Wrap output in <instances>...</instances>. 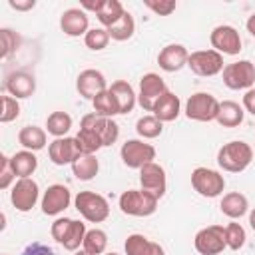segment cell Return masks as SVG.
Listing matches in <instances>:
<instances>
[{
    "instance_id": "cell-1",
    "label": "cell",
    "mask_w": 255,
    "mask_h": 255,
    "mask_svg": "<svg viewBox=\"0 0 255 255\" xmlns=\"http://www.w3.org/2000/svg\"><path fill=\"white\" fill-rule=\"evenodd\" d=\"M251 161H253V149L247 141H241V139L227 141L217 151V165L229 173L245 171L251 165Z\"/></svg>"
},
{
    "instance_id": "cell-2",
    "label": "cell",
    "mask_w": 255,
    "mask_h": 255,
    "mask_svg": "<svg viewBox=\"0 0 255 255\" xmlns=\"http://www.w3.org/2000/svg\"><path fill=\"white\" fill-rule=\"evenodd\" d=\"M157 203H159V199L155 195L143 191L141 187L139 189H128L118 199L120 211L124 215H129V217H149L157 211Z\"/></svg>"
},
{
    "instance_id": "cell-3",
    "label": "cell",
    "mask_w": 255,
    "mask_h": 255,
    "mask_svg": "<svg viewBox=\"0 0 255 255\" xmlns=\"http://www.w3.org/2000/svg\"><path fill=\"white\" fill-rule=\"evenodd\" d=\"M74 207L90 223H102L110 217L108 199L96 191H78V195L74 197Z\"/></svg>"
},
{
    "instance_id": "cell-4",
    "label": "cell",
    "mask_w": 255,
    "mask_h": 255,
    "mask_svg": "<svg viewBox=\"0 0 255 255\" xmlns=\"http://www.w3.org/2000/svg\"><path fill=\"white\" fill-rule=\"evenodd\" d=\"M191 187L201 197L213 199V197L223 195V191H225V177L217 169L201 165V167H195L191 171Z\"/></svg>"
},
{
    "instance_id": "cell-5",
    "label": "cell",
    "mask_w": 255,
    "mask_h": 255,
    "mask_svg": "<svg viewBox=\"0 0 255 255\" xmlns=\"http://www.w3.org/2000/svg\"><path fill=\"white\" fill-rule=\"evenodd\" d=\"M185 116L193 122H215L219 112V100L209 92H195L185 102Z\"/></svg>"
},
{
    "instance_id": "cell-6",
    "label": "cell",
    "mask_w": 255,
    "mask_h": 255,
    "mask_svg": "<svg viewBox=\"0 0 255 255\" xmlns=\"http://www.w3.org/2000/svg\"><path fill=\"white\" fill-rule=\"evenodd\" d=\"M223 84L229 90H251L255 84V64L251 60H237L231 64H225L223 72Z\"/></svg>"
},
{
    "instance_id": "cell-7",
    "label": "cell",
    "mask_w": 255,
    "mask_h": 255,
    "mask_svg": "<svg viewBox=\"0 0 255 255\" xmlns=\"http://www.w3.org/2000/svg\"><path fill=\"white\" fill-rule=\"evenodd\" d=\"M155 155H157L155 147L143 139H126L120 149V157L124 165L131 169H141L143 165L155 161Z\"/></svg>"
},
{
    "instance_id": "cell-8",
    "label": "cell",
    "mask_w": 255,
    "mask_h": 255,
    "mask_svg": "<svg viewBox=\"0 0 255 255\" xmlns=\"http://www.w3.org/2000/svg\"><path fill=\"white\" fill-rule=\"evenodd\" d=\"M187 68L201 78H211L223 72V56L219 52H215L213 48L209 50H195L189 52V60H187Z\"/></svg>"
},
{
    "instance_id": "cell-9",
    "label": "cell",
    "mask_w": 255,
    "mask_h": 255,
    "mask_svg": "<svg viewBox=\"0 0 255 255\" xmlns=\"http://www.w3.org/2000/svg\"><path fill=\"white\" fill-rule=\"evenodd\" d=\"M193 247L199 255H219L227 249L225 243V227L223 225H207L199 229L193 237Z\"/></svg>"
},
{
    "instance_id": "cell-10",
    "label": "cell",
    "mask_w": 255,
    "mask_h": 255,
    "mask_svg": "<svg viewBox=\"0 0 255 255\" xmlns=\"http://www.w3.org/2000/svg\"><path fill=\"white\" fill-rule=\"evenodd\" d=\"M38 199H40V187L32 177H22L14 181L10 191V201L16 211L28 213L32 207H36Z\"/></svg>"
},
{
    "instance_id": "cell-11",
    "label": "cell",
    "mask_w": 255,
    "mask_h": 255,
    "mask_svg": "<svg viewBox=\"0 0 255 255\" xmlns=\"http://www.w3.org/2000/svg\"><path fill=\"white\" fill-rule=\"evenodd\" d=\"M209 42H211V48L221 56H237L241 52V36L237 28L229 24L215 26L209 34Z\"/></svg>"
},
{
    "instance_id": "cell-12",
    "label": "cell",
    "mask_w": 255,
    "mask_h": 255,
    "mask_svg": "<svg viewBox=\"0 0 255 255\" xmlns=\"http://www.w3.org/2000/svg\"><path fill=\"white\" fill-rule=\"evenodd\" d=\"M167 92V84L163 82V78L155 72H147L141 76L139 80V92H137V104L145 110L151 112L155 102Z\"/></svg>"
},
{
    "instance_id": "cell-13",
    "label": "cell",
    "mask_w": 255,
    "mask_h": 255,
    "mask_svg": "<svg viewBox=\"0 0 255 255\" xmlns=\"http://www.w3.org/2000/svg\"><path fill=\"white\" fill-rule=\"evenodd\" d=\"M80 128H88L92 131L98 133V137L102 139V145L108 147V145H114L120 137V126L112 120V118H104L96 112L92 114H86L80 122Z\"/></svg>"
},
{
    "instance_id": "cell-14",
    "label": "cell",
    "mask_w": 255,
    "mask_h": 255,
    "mask_svg": "<svg viewBox=\"0 0 255 255\" xmlns=\"http://www.w3.org/2000/svg\"><path fill=\"white\" fill-rule=\"evenodd\" d=\"M72 203V193L64 183H52L48 185V189L44 191L42 199H40V207L44 215H60L64 213Z\"/></svg>"
},
{
    "instance_id": "cell-15",
    "label": "cell",
    "mask_w": 255,
    "mask_h": 255,
    "mask_svg": "<svg viewBox=\"0 0 255 255\" xmlns=\"http://www.w3.org/2000/svg\"><path fill=\"white\" fill-rule=\"evenodd\" d=\"M139 185L143 191L155 195L157 199H161L167 191V177H165V169L157 163L151 161L147 165H143L139 169Z\"/></svg>"
},
{
    "instance_id": "cell-16",
    "label": "cell",
    "mask_w": 255,
    "mask_h": 255,
    "mask_svg": "<svg viewBox=\"0 0 255 255\" xmlns=\"http://www.w3.org/2000/svg\"><path fill=\"white\" fill-rule=\"evenodd\" d=\"M82 155L76 137H54L48 143V157L54 165H72Z\"/></svg>"
},
{
    "instance_id": "cell-17",
    "label": "cell",
    "mask_w": 255,
    "mask_h": 255,
    "mask_svg": "<svg viewBox=\"0 0 255 255\" xmlns=\"http://www.w3.org/2000/svg\"><path fill=\"white\" fill-rule=\"evenodd\" d=\"M110 86L106 82V76L100 72V70H94V68H88V70H82L76 78V90L82 98L86 100H94L98 94L106 92Z\"/></svg>"
},
{
    "instance_id": "cell-18",
    "label": "cell",
    "mask_w": 255,
    "mask_h": 255,
    "mask_svg": "<svg viewBox=\"0 0 255 255\" xmlns=\"http://www.w3.org/2000/svg\"><path fill=\"white\" fill-rule=\"evenodd\" d=\"M4 92L10 94L16 100H26L36 92V80L34 74L26 70H14L4 80Z\"/></svg>"
},
{
    "instance_id": "cell-19",
    "label": "cell",
    "mask_w": 255,
    "mask_h": 255,
    "mask_svg": "<svg viewBox=\"0 0 255 255\" xmlns=\"http://www.w3.org/2000/svg\"><path fill=\"white\" fill-rule=\"evenodd\" d=\"M187 60H189V52L183 44H167L159 50L157 54V64L163 72H179L181 68L187 66Z\"/></svg>"
},
{
    "instance_id": "cell-20",
    "label": "cell",
    "mask_w": 255,
    "mask_h": 255,
    "mask_svg": "<svg viewBox=\"0 0 255 255\" xmlns=\"http://www.w3.org/2000/svg\"><path fill=\"white\" fill-rule=\"evenodd\" d=\"M60 30L70 38L86 36L90 30V18L82 8H68L60 16Z\"/></svg>"
},
{
    "instance_id": "cell-21",
    "label": "cell",
    "mask_w": 255,
    "mask_h": 255,
    "mask_svg": "<svg viewBox=\"0 0 255 255\" xmlns=\"http://www.w3.org/2000/svg\"><path fill=\"white\" fill-rule=\"evenodd\" d=\"M108 90H110V94L114 96V100H116V104H118L120 116H122V114H129V112L135 108V104H137V94H135V90L131 88L129 82H126V80H116V82H112V86H110Z\"/></svg>"
},
{
    "instance_id": "cell-22",
    "label": "cell",
    "mask_w": 255,
    "mask_h": 255,
    "mask_svg": "<svg viewBox=\"0 0 255 255\" xmlns=\"http://www.w3.org/2000/svg\"><path fill=\"white\" fill-rule=\"evenodd\" d=\"M219 209L225 217L235 221L249 213V199L241 191H229V193H223V197L219 201Z\"/></svg>"
},
{
    "instance_id": "cell-23",
    "label": "cell",
    "mask_w": 255,
    "mask_h": 255,
    "mask_svg": "<svg viewBox=\"0 0 255 255\" xmlns=\"http://www.w3.org/2000/svg\"><path fill=\"white\" fill-rule=\"evenodd\" d=\"M151 114H153L159 122H163V124L173 122V120H177V116L181 114V100H179L173 92L167 90V92L155 102Z\"/></svg>"
},
{
    "instance_id": "cell-24",
    "label": "cell",
    "mask_w": 255,
    "mask_h": 255,
    "mask_svg": "<svg viewBox=\"0 0 255 255\" xmlns=\"http://www.w3.org/2000/svg\"><path fill=\"white\" fill-rule=\"evenodd\" d=\"M126 255H165L163 247L151 239H147L141 233H131L128 235L126 243H124Z\"/></svg>"
},
{
    "instance_id": "cell-25",
    "label": "cell",
    "mask_w": 255,
    "mask_h": 255,
    "mask_svg": "<svg viewBox=\"0 0 255 255\" xmlns=\"http://www.w3.org/2000/svg\"><path fill=\"white\" fill-rule=\"evenodd\" d=\"M18 143L28 151H40L48 143V131L38 126H24L18 131Z\"/></svg>"
},
{
    "instance_id": "cell-26",
    "label": "cell",
    "mask_w": 255,
    "mask_h": 255,
    "mask_svg": "<svg viewBox=\"0 0 255 255\" xmlns=\"http://www.w3.org/2000/svg\"><path fill=\"white\" fill-rule=\"evenodd\" d=\"M243 118H245L243 106H239L233 100L219 102V112H217V118H215V122L219 126H223V128H237V126L243 124Z\"/></svg>"
},
{
    "instance_id": "cell-27",
    "label": "cell",
    "mask_w": 255,
    "mask_h": 255,
    "mask_svg": "<svg viewBox=\"0 0 255 255\" xmlns=\"http://www.w3.org/2000/svg\"><path fill=\"white\" fill-rule=\"evenodd\" d=\"M10 165H12V171L18 179L22 177H32L34 171L38 169V157L34 151H28V149H20L16 151L14 155H10Z\"/></svg>"
},
{
    "instance_id": "cell-28",
    "label": "cell",
    "mask_w": 255,
    "mask_h": 255,
    "mask_svg": "<svg viewBox=\"0 0 255 255\" xmlns=\"http://www.w3.org/2000/svg\"><path fill=\"white\" fill-rule=\"evenodd\" d=\"M86 233H88L86 223L80 221V219H72L70 225H68V229H66V233H64V237H62V241H60V245H62L66 251L76 253V251L84 245Z\"/></svg>"
},
{
    "instance_id": "cell-29",
    "label": "cell",
    "mask_w": 255,
    "mask_h": 255,
    "mask_svg": "<svg viewBox=\"0 0 255 255\" xmlns=\"http://www.w3.org/2000/svg\"><path fill=\"white\" fill-rule=\"evenodd\" d=\"M100 171V161L96 155H88V153H82L74 163H72V173L76 179L80 181H90L98 175Z\"/></svg>"
},
{
    "instance_id": "cell-30",
    "label": "cell",
    "mask_w": 255,
    "mask_h": 255,
    "mask_svg": "<svg viewBox=\"0 0 255 255\" xmlns=\"http://www.w3.org/2000/svg\"><path fill=\"white\" fill-rule=\"evenodd\" d=\"M72 116L68 112H52L48 118H46V131L54 137H66L68 131L72 129Z\"/></svg>"
},
{
    "instance_id": "cell-31",
    "label": "cell",
    "mask_w": 255,
    "mask_h": 255,
    "mask_svg": "<svg viewBox=\"0 0 255 255\" xmlns=\"http://www.w3.org/2000/svg\"><path fill=\"white\" fill-rule=\"evenodd\" d=\"M126 12H128V10L124 8V4H122L120 0H106L104 8L96 14V18H98L100 24L108 30V28H112L114 24H118V22L124 18Z\"/></svg>"
},
{
    "instance_id": "cell-32",
    "label": "cell",
    "mask_w": 255,
    "mask_h": 255,
    "mask_svg": "<svg viewBox=\"0 0 255 255\" xmlns=\"http://www.w3.org/2000/svg\"><path fill=\"white\" fill-rule=\"evenodd\" d=\"M82 249L92 253V255H104L106 249H108V233L104 229H98V227L88 229Z\"/></svg>"
},
{
    "instance_id": "cell-33",
    "label": "cell",
    "mask_w": 255,
    "mask_h": 255,
    "mask_svg": "<svg viewBox=\"0 0 255 255\" xmlns=\"http://www.w3.org/2000/svg\"><path fill=\"white\" fill-rule=\"evenodd\" d=\"M135 131L141 139H155L163 131V122H159L153 114H147L135 122Z\"/></svg>"
},
{
    "instance_id": "cell-34",
    "label": "cell",
    "mask_w": 255,
    "mask_h": 255,
    "mask_svg": "<svg viewBox=\"0 0 255 255\" xmlns=\"http://www.w3.org/2000/svg\"><path fill=\"white\" fill-rule=\"evenodd\" d=\"M133 32H135V20H133V16H131L129 12H126L124 18H122L118 24H114L112 28H108L110 38L116 40V42H126V40H129V38L133 36Z\"/></svg>"
},
{
    "instance_id": "cell-35",
    "label": "cell",
    "mask_w": 255,
    "mask_h": 255,
    "mask_svg": "<svg viewBox=\"0 0 255 255\" xmlns=\"http://www.w3.org/2000/svg\"><path fill=\"white\" fill-rule=\"evenodd\" d=\"M76 141H78V147L82 153H88V155H96L98 149H102V139L98 137L96 131L88 129V128H80V131L74 135Z\"/></svg>"
},
{
    "instance_id": "cell-36",
    "label": "cell",
    "mask_w": 255,
    "mask_h": 255,
    "mask_svg": "<svg viewBox=\"0 0 255 255\" xmlns=\"http://www.w3.org/2000/svg\"><path fill=\"white\" fill-rule=\"evenodd\" d=\"M92 106H94V112L104 116V118H114V116H120L118 112V104L114 100V96L110 94V90L98 94L94 100H92Z\"/></svg>"
},
{
    "instance_id": "cell-37",
    "label": "cell",
    "mask_w": 255,
    "mask_h": 255,
    "mask_svg": "<svg viewBox=\"0 0 255 255\" xmlns=\"http://www.w3.org/2000/svg\"><path fill=\"white\" fill-rule=\"evenodd\" d=\"M245 239H247V235H245V229H243L241 223L231 221V223L225 225V243H227V249L239 251L245 245Z\"/></svg>"
},
{
    "instance_id": "cell-38",
    "label": "cell",
    "mask_w": 255,
    "mask_h": 255,
    "mask_svg": "<svg viewBox=\"0 0 255 255\" xmlns=\"http://www.w3.org/2000/svg\"><path fill=\"white\" fill-rule=\"evenodd\" d=\"M110 40H112V38H110V34H108L106 28H90L88 34L84 36V44H86V48H90L92 52H100V50L108 48Z\"/></svg>"
},
{
    "instance_id": "cell-39",
    "label": "cell",
    "mask_w": 255,
    "mask_h": 255,
    "mask_svg": "<svg viewBox=\"0 0 255 255\" xmlns=\"http://www.w3.org/2000/svg\"><path fill=\"white\" fill-rule=\"evenodd\" d=\"M0 42H2V58L8 60V58L20 48L22 38H20L14 30H10V28H2V30H0Z\"/></svg>"
},
{
    "instance_id": "cell-40",
    "label": "cell",
    "mask_w": 255,
    "mask_h": 255,
    "mask_svg": "<svg viewBox=\"0 0 255 255\" xmlns=\"http://www.w3.org/2000/svg\"><path fill=\"white\" fill-rule=\"evenodd\" d=\"M20 116V102L16 98H12L10 94L2 96V112H0V122L2 124H10Z\"/></svg>"
},
{
    "instance_id": "cell-41",
    "label": "cell",
    "mask_w": 255,
    "mask_h": 255,
    "mask_svg": "<svg viewBox=\"0 0 255 255\" xmlns=\"http://www.w3.org/2000/svg\"><path fill=\"white\" fill-rule=\"evenodd\" d=\"M143 6L157 16H169L177 8V2L175 0H143Z\"/></svg>"
},
{
    "instance_id": "cell-42",
    "label": "cell",
    "mask_w": 255,
    "mask_h": 255,
    "mask_svg": "<svg viewBox=\"0 0 255 255\" xmlns=\"http://www.w3.org/2000/svg\"><path fill=\"white\" fill-rule=\"evenodd\" d=\"M12 181H16V175L12 171L10 157L6 153H2L0 155V189H8L12 185Z\"/></svg>"
},
{
    "instance_id": "cell-43",
    "label": "cell",
    "mask_w": 255,
    "mask_h": 255,
    "mask_svg": "<svg viewBox=\"0 0 255 255\" xmlns=\"http://www.w3.org/2000/svg\"><path fill=\"white\" fill-rule=\"evenodd\" d=\"M20 255H56V251L52 247H48L46 243H40V241H32L28 243Z\"/></svg>"
},
{
    "instance_id": "cell-44",
    "label": "cell",
    "mask_w": 255,
    "mask_h": 255,
    "mask_svg": "<svg viewBox=\"0 0 255 255\" xmlns=\"http://www.w3.org/2000/svg\"><path fill=\"white\" fill-rule=\"evenodd\" d=\"M8 6L18 12H28L36 6V0H8Z\"/></svg>"
},
{
    "instance_id": "cell-45",
    "label": "cell",
    "mask_w": 255,
    "mask_h": 255,
    "mask_svg": "<svg viewBox=\"0 0 255 255\" xmlns=\"http://www.w3.org/2000/svg\"><path fill=\"white\" fill-rule=\"evenodd\" d=\"M243 110H247L255 118V88L245 92V96H243Z\"/></svg>"
},
{
    "instance_id": "cell-46",
    "label": "cell",
    "mask_w": 255,
    "mask_h": 255,
    "mask_svg": "<svg viewBox=\"0 0 255 255\" xmlns=\"http://www.w3.org/2000/svg\"><path fill=\"white\" fill-rule=\"evenodd\" d=\"M104 4H106V0H84L82 4H80V8L86 12V10H90V12H94V14H98L102 8H104Z\"/></svg>"
},
{
    "instance_id": "cell-47",
    "label": "cell",
    "mask_w": 255,
    "mask_h": 255,
    "mask_svg": "<svg viewBox=\"0 0 255 255\" xmlns=\"http://www.w3.org/2000/svg\"><path fill=\"white\" fill-rule=\"evenodd\" d=\"M245 26H247V32H249V34H251V36L255 38V12H253V14H251V16L247 18Z\"/></svg>"
},
{
    "instance_id": "cell-48",
    "label": "cell",
    "mask_w": 255,
    "mask_h": 255,
    "mask_svg": "<svg viewBox=\"0 0 255 255\" xmlns=\"http://www.w3.org/2000/svg\"><path fill=\"white\" fill-rule=\"evenodd\" d=\"M249 225H251V229L255 231V207L249 211Z\"/></svg>"
},
{
    "instance_id": "cell-49",
    "label": "cell",
    "mask_w": 255,
    "mask_h": 255,
    "mask_svg": "<svg viewBox=\"0 0 255 255\" xmlns=\"http://www.w3.org/2000/svg\"><path fill=\"white\" fill-rule=\"evenodd\" d=\"M74 255H92V253H88V251H84V249H78Z\"/></svg>"
},
{
    "instance_id": "cell-50",
    "label": "cell",
    "mask_w": 255,
    "mask_h": 255,
    "mask_svg": "<svg viewBox=\"0 0 255 255\" xmlns=\"http://www.w3.org/2000/svg\"><path fill=\"white\" fill-rule=\"evenodd\" d=\"M104 255H120V253H116V251H110V253H104Z\"/></svg>"
},
{
    "instance_id": "cell-51",
    "label": "cell",
    "mask_w": 255,
    "mask_h": 255,
    "mask_svg": "<svg viewBox=\"0 0 255 255\" xmlns=\"http://www.w3.org/2000/svg\"><path fill=\"white\" fill-rule=\"evenodd\" d=\"M4 255H6V253H4Z\"/></svg>"
}]
</instances>
